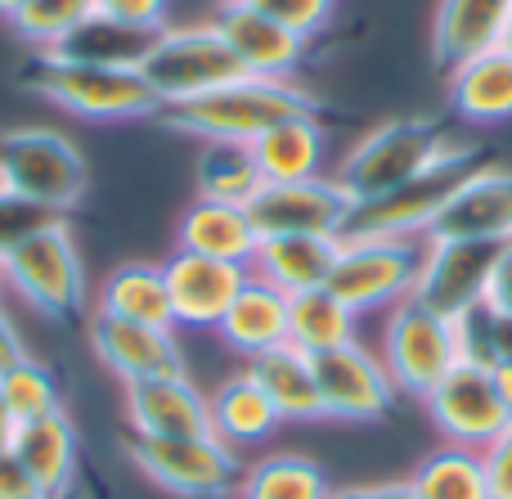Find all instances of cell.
I'll return each instance as SVG.
<instances>
[{
  "mask_svg": "<svg viewBox=\"0 0 512 499\" xmlns=\"http://www.w3.org/2000/svg\"><path fill=\"white\" fill-rule=\"evenodd\" d=\"M126 428L135 437H216L212 396L194 387L189 374L126 383Z\"/></svg>",
  "mask_w": 512,
  "mask_h": 499,
  "instance_id": "obj_17",
  "label": "cell"
},
{
  "mask_svg": "<svg viewBox=\"0 0 512 499\" xmlns=\"http://www.w3.org/2000/svg\"><path fill=\"white\" fill-rule=\"evenodd\" d=\"M450 104L472 126L512 122V50L508 45H495V50L450 68Z\"/></svg>",
  "mask_w": 512,
  "mask_h": 499,
  "instance_id": "obj_23",
  "label": "cell"
},
{
  "mask_svg": "<svg viewBox=\"0 0 512 499\" xmlns=\"http://www.w3.org/2000/svg\"><path fill=\"white\" fill-rule=\"evenodd\" d=\"M373 495H378V499H423L409 482H378V486H373Z\"/></svg>",
  "mask_w": 512,
  "mask_h": 499,
  "instance_id": "obj_45",
  "label": "cell"
},
{
  "mask_svg": "<svg viewBox=\"0 0 512 499\" xmlns=\"http://www.w3.org/2000/svg\"><path fill=\"white\" fill-rule=\"evenodd\" d=\"M23 5H27V0H0V18H14Z\"/></svg>",
  "mask_w": 512,
  "mask_h": 499,
  "instance_id": "obj_48",
  "label": "cell"
},
{
  "mask_svg": "<svg viewBox=\"0 0 512 499\" xmlns=\"http://www.w3.org/2000/svg\"><path fill=\"white\" fill-rule=\"evenodd\" d=\"M140 77L149 81V90L158 95V104H185L198 99L207 90L225 86V81L248 77L243 63L234 59L230 41L221 36L216 23H198V27H162L153 36L149 54L140 63Z\"/></svg>",
  "mask_w": 512,
  "mask_h": 499,
  "instance_id": "obj_5",
  "label": "cell"
},
{
  "mask_svg": "<svg viewBox=\"0 0 512 499\" xmlns=\"http://www.w3.org/2000/svg\"><path fill=\"white\" fill-rule=\"evenodd\" d=\"M50 221H54V212H45V207L27 203V198H18V194H0V257Z\"/></svg>",
  "mask_w": 512,
  "mask_h": 499,
  "instance_id": "obj_38",
  "label": "cell"
},
{
  "mask_svg": "<svg viewBox=\"0 0 512 499\" xmlns=\"http://www.w3.org/2000/svg\"><path fill=\"white\" fill-rule=\"evenodd\" d=\"M99 311L117 315V320L176 329L162 266H149V261H126V266H117L113 275L104 279V288H99Z\"/></svg>",
  "mask_w": 512,
  "mask_h": 499,
  "instance_id": "obj_31",
  "label": "cell"
},
{
  "mask_svg": "<svg viewBox=\"0 0 512 499\" xmlns=\"http://www.w3.org/2000/svg\"><path fill=\"white\" fill-rule=\"evenodd\" d=\"M248 149L270 185H288V180L324 176L328 135L319 126V113H310V117H288V122L270 126L265 135H256Z\"/></svg>",
  "mask_w": 512,
  "mask_h": 499,
  "instance_id": "obj_25",
  "label": "cell"
},
{
  "mask_svg": "<svg viewBox=\"0 0 512 499\" xmlns=\"http://www.w3.org/2000/svg\"><path fill=\"white\" fill-rule=\"evenodd\" d=\"M95 14H99V0H27L9 23H14V32L27 45H36V54H45Z\"/></svg>",
  "mask_w": 512,
  "mask_h": 499,
  "instance_id": "obj_35",
  "label": "cell"
},
{
  "mask_svg": "<svg viewBox=\"0 0 512 499\" xmlns=\"http://www.w3.org/2000/svg\"><path fill=\"white\" fill-rule=\"evenodd\" d=\"M248 266H230V261L203 257V252L176 248L162 261V279H167L171 297V320L176 329H216L239 288L248 284Z\"/></svg>",
  "mask_w": 512,
  "mask_h": 499,
  "instance_id": "obj_15",
  "label": "cell"
},
{
  "mask_svg": "<svg viewBox=\"0 0 512 499\" xmlns=\"http://www.w3.org/2000/svg\"><path fill=\"white\" fill-rule=\"evenodd\" d=\"M481 167V153L472 144H454L436 167H427L423 176L405 180L400 189L382 198H369L351 212L346 234H369V239H418L432 234L436 216L445 212V203L454 198V189Z\"/></svg>",
  "mask_w": 512,
  "mask_h": 499,
  "instance_id": "obj_7",
  "label": "cell"
},
{
  "mask_svg": "<svg viewBox=\"0 0 512 499\" xmlns=\"http://www.w3.org/2000/svg\"><path fill=\"white\" fill-rule=\"evenodd\" d=\"M248 374L261 383V392L274 401L283 423H319L324 414V396L315 383V360L306 351H297L292 342L265 351V356L248 360Z\"/></svg>",
  "mask_w": 512,
  "mask_h": 499,
  "instance_id": "obj_24",
  "label": "cell"
},
{
  "mask_svg": "<svg viewBox=\"0 0 512 499\" xmlns=\"http://www.w3.org/2000/svg\"><path fill=\"white\" fill-rule=\"evenodd\" d=\"M378 356L400 392L427 396L459 360V329H454V320H445V315L427 311L423 302L405 297L400 306H391Z\"/></svg>",
  "mask_w": 512,
  "mask_h": 499,
  "instance_id": "obj_10",
  "label": "cell"
},
{
  "mask_svg": "<svg viewBox=\"0 0 512 499\" xmlns=\"http://www.w3.org/2000/svg\"><path fill=\"white\" fill-rule=\"evenodd\" d=\"M153 36L158 32H144V27H131V23H117V18L95 14L45 54L68 59V63H95V68H140L144 54H149V45H153Z\"/></svg>",
  "mask_w": 512,
  "mask_h": 499,
  "instance_id": "obj_30",
  "label": "cell"
},
{
  "mask_svg": "<svg viewBox=\"0 0 512 499\" xmlns=\"http://www.w3.org/2000/svg\"><path fill=\"white\" fill-rule=\"evenodd\" d=\"M59 499H77V491H72V495H59Z\"/></svg>",
  "mask_w": 512,
  "mask_h": 499,
  "instance_id": "obj_50",
  "label": "cell"
},
{
  "mask_svg": "<svg viewBox=\"0 0 512 499\" xmlns=\"http://www.w3.org/2000/svg\"><path fill=\"white\" fill-rule=\"evenodd\" d=\"M490 374H495L499 401H504V405H508V414H512V360H504V365H490Z\"/></svg>",
  "mask_w": 512,
  "mask_h": 499,
  "instance_id": "obj_44",
  "label": "cell"
},
{
  "mask_svg": "<svg viewBox=\"0 0 512 499\" xmlns=\"http://www.w3.org/2000/svg\"><path fill=\"white\" fill-rule=\"evenodd\" d=\"M0 499H45L14 450H0Z\"/></svg>",
  "mask_w": 512,
  "mask_h": 499,
  "instance_id": "obj_42",
  "label": "cell"
},
{
  "mask_svg": "<svg viewBox=\"0 0 512 499\" xmlns=\"http://www.w3.org/2000/svg\"><path fill=\"white\" fill-rule=\"evenodd\" d=\"M0 293H5V275H0Z\"/></svg>",
  "mask_w": 512,
  "mask_h": 499,
  "instance_id": "obj_51",
  "label": "cell"
},
{
  "mask_svg": "<svg viewBox=\"0 0 512 499\" xmlns=\"http://www.w3.org/2000/svg\"><path fill=\"white\" fill-rule=\"evenodd\" d=\"M239 499H328V477L306 455H265L243 468Z\"/></svg>",
  "mask_w": 512,
  "mask_h": 499,
  "instance_id": "obj_33",
  "label": "cell"
},
{
  "mask_svg": "<svg viewBox=\"0 0 512 499\" xmlns=\"http://www.w3.org/2000/svg\"><path fill=\"white\" fill-rule=\"evenodd\" d=\"M216 333H221L225 347L248 360L283 347V342H288V293L265 284L261 275H248V284L239 288L230 311L221 315Z\"/></svg>",
  "mask_w": 512,
  "mask_h": 499,
  "instance_id": "obj_22",
  "label": "cell"
},
{
  "mask_svg": "<svg viewBox=\"0 0 512 499\" xmlns=\"http://www.w3.org/2000/svg\"><path fill=\"white\" fill-rule=\"evenodd\" d=\"M90 351L122 383L185 374V347H180L176 329H158V324H135V320H117V315L95 311V320H90Z\"/></svg>",
  "mask_w": 512,
  "mask_h": 499,
  "instance_id": "obj_16",
  "label": "cell"
},
{
  "mask_svg": "<svg viewBox=\"0 0 512 499\" xmlns=\"http://www.w3.org/2000/svg\"><path fill=\"white\" fill-rule=\"evenodd\" d=\"M288 342L306 356H324L346 342H360V315L328 288H306L288 297Z\"/></svg>",
  "mask_w": 512,
  "mask_h": 499,
  "instance_id": "obj_28",
  "label": "cell"
},
{
  "mask_svg": "<svg viewBox=\"0 0 512 499\" xmlns=\"http://www.w3.org/2000/svg\"><path fill=\"white\" fill-rule=\"evenodd\" d=\"M0 396H5L9 414H14L18 423H32V419H45V414L59 410V378L36 356H23L18 365H9L5 374H0Z\"/></svg>",
  "mask_w": 512,
  "mask_h": 499,
  "instance_id": "obj_36",
  "label": "cell"
},
{
  "mask_svg": "<svg viewBox=\"0 0 512 499\" xmlns=\"http://www.w3.org/2000/svg\"><path fill=\"white\" fill-rule=\"evenodd\" d=\"M490 243H450V239H427L423 243V266L414 279V302L427 311L445 315V320H463L468 311L486 306L490 266H495Z\"/></svg>",
  "mask_w": 512,
  "mask_h": 499,
  "instance_id": "obj_14",
  "label": "cell"
},
{
  "mask_svg": "<svg viewBox=\"0 0 512 499\" xmlns=\"http://www.w3.org/2000/svg\"><path fill=\"white\" fill-rule=\"evenodd\" d=\"M427 239H450V243H512V171L508 167H477L445 212L436 216Z\"/></svg>",
  "mask_w": 512,
  "mask_h": 499,
  "instance_id": "obj_18",
  "label": "cell"
},
{
  "mask_svg": "<svg viewBox=\"0 0 512 499\" xmlns=\"http://www.w3.org/2000/svg\"><path fill=\"white\" fill-rule=\"evenodd\" d=\"M14 432H18V419H14V414H9L5 396H0V450H9V446H14Z\"/></svg>",
  "mask_w": 512,
  "mask_h": 499,
  "instance_id": "obj_46",
  "label": "cell"
},
{
  "mask_svg": "<svg viewBox=\"0 0 512 499\" xmlns=\"http://www.w3.org/2000/svg\"><path fill=\"white\" fill-rule=\"evenodd\" d=\"M0 275L9 293H18L45 320H72L86 306V266L63 216L9 248L0 257Z\"/></svg>",
  "mask_w": 512,
  "mask_h": 499,
  "instance_id": "obj_4",
  "label": "cell"
},
{
  "mask_svg": "<svg viewBox=\"0 0 512 499\" xmlns=\"http://www.w3.org/2000/svg\"><path fill=\"white\" fill-rule=\"evenodd\" d=\"M481 464H486L490 499H512V428L481 450Z\"/></svg>",
  "mask_w": 512,
  "mask_h": 499,
  "instance_id": "obj_40",
  "label": "cell"
},
{
  "mask_svg": "<svg viewBox=\"0 0 512 499\" xmlns=\"http://www.w3.org/2000/svg\"><path fill=\"white\" fill-rule=\"evenodd\" d=\"M9 450L32 473V482L41 486L45 499L72 495V486H77V428H72V419L63 410L32 423H18Z\"/></svg>",
  "mask_w": 512,
  "mask_h": 499,
  "instance_id": "obj_21",
  "label": "cell"
},
{
  "mask_svg": "<svg viewBox=\"0 0 512 499\" xmlns=\"http://www.w3.org/2000/svg\"><path fill=\"white\" fill-rule=\"evenodd\" d=\"M99 14L117 18V23L144 27V32H162L171 14V0H99Z\"/></svg>",
  "mask_w": 512,
  "mask_h": 499,
  "instance_id": "obj_39",
  "label": "cell"
},
{
  "mask_svg": "<svg viewBox=\"0 0 512 499\" xmlns=\"http://www.w3.org/2000/svg\"><path fill=\"white\" fill-rule=\"evenodd\" d=\"M23 356H32V351H27V342H23V333L14 329V320H9L5 311H0V374H5L9 365H18Z\"/></svg>",
  "mask_w": 512,
  "mask_h": 499,
  "instance_id": "obj_43",
  "label": "cell"
},
{
  "mask_svg": "<svg viewBox=\"0 0 512 499\" xmlns=\"http://www.w3.org/2000/svg\"><path fill=\"white\" fill-rule=\"evenodd\" d=\"M180 248L252 270L256 248H261V234H256L248 207L198 198V203L185 212V221H180Z\"/></svg>",
  "mask_w": 512,
  "mask_h": 499,
  "instance_id": "obj_26",
  "label": "cell"
},
{
  "mask_svg": "<svg viewBox=\"0 0 512 499\" xmlns=\"http://www.w3.org/2000/svg\"><path fill=\"white\" fill-rule=\"evenodd\" d=\"M315 360V383L324 396V414L342 423H378L396 410L400 387L391 383L378 351L364 342H346L337 351H324Z\"/></svg>",
  "mask_w": 512,
  "mask_h": 499,
  "instance_id": "obj_13",
  "label": "cell"
},
{
  "mask_svg": "<svg viewBox=\"0 0 512 499\" xmlns=\"http://www.w3.org/2000/svg\"><path fill=\"white\" fill-rule=\"evenodd\" d=\"M504 45L512 50V14H508V27H504Z\"/></svg>",
  "mask_w": 512,
  "mask_h": 499,
  "instance_id": "obj_49",
  "label": "cell"
},
{
  "mask_svg": "<svg viewBox=\"0 0 512 499\" xmlns=\"http://www.w3.org/2000/svg\"><path fill=\"white\" fill-rule=\"evenodd\" d=\"M216 27L230 41L234 59L243 63L248 77H292L306 54V36L279 27L274 18H265L261 9L243 5V0H221Z\"/></svg>",
  "mask_w": 512,
  "mask_h": 499,
  "instance_id": "obj_19",
  "label": "cell"
},
{
  "mask_svg": "<svg viewBox=\"0 0 512 499\" xmlns=\"http://www.w3.org/2000/svg\"><path fill=\"white\" fill-rule=\"evenodd\" d=\"M23 86L81 122H135V117L162 113L158 95L140 77V68H95V63L36 54L32 68L23 72Z\"/></svg>",
  "mask_w": 512,
  "mask_h": 499,
  "instance_id": "obj_3",
  "label": "cell"
},
{
  "mask_svg": "<svg viewBox=\"0 0 512 499\" xmlns=\"http://www.w3.org/2000/svg\"><path fill=\"white\" fill-rule=\"evenodd\" d=\"M261 185H265V176L256 167L248 144H203V158H198V198L248 207Z\"/></svg>",
  "mask_w": 512,
  "mask_h": 499,
  "instance_id": "obj_34",
  "label": "cell"
},
{
  "mask_svg": "<svg viewBox=\"0 0 512 499\" xmlns=\"http://www.w3.org/2000/svg\"><path fill=\"white\" fill-rule=\"evenodd\" d=\"M279 410L274 401L261 392V383L243 369V374H230L221 387L212 392V432L225 441V446H256L265 441L274 428H279Z\"/></svg>",
  "mask_w": 512,
  "mask_h": 499,
  "instance_id": "obj_29",
  "label": "cell"
},
{
  "mask_svg": "<svg viewBox=\"0 0 512 499\" xmlns=\"http://www.w3.org/2000/svg\"><path fill=\"white\" fill-rule=\"evenodd\" d=\"M512 0H436L432 50L445 72L504 45Z\"/></svg>",
  "mask_w": 512,
  "mask_h": 499,
  "instance_id": "obj_20",
  "label": "cell"
},
{
  "mask_svg": "<svg viewBox=\"0 0 512 499\" xmlns=\"http://www.w3.org/2000/svg\"><path fill=\"white\" fill-rule=\"evenodd\" d=\"M423 266V248L414 239H369V234H342L337 261L328 270V293H337L355 315L391 311L414 297V279Z\"/></svg>",
  "mask_w": 512,
  "mask_h": 499,
  "instance_id": "obj_9",
  "label": "cell"
},
{
  "mask_svg": "<svg viewBox=\"0 0 512 499\" xmlns=\"http://www.w3.org/2000/svg\"><path fill=\"white\" fill-rule=\"evenodd\" d=\"M0 171L18 198L54 216L77 207L86 194V158L54 126H14L0 135Z\"/></svg>",
  "mask_w": 512,
  "mask_h": 499,
  "instance_id": "obj_8",
  "label": "cell"
},
{
  "mask_svg": "<svg viewBox=\"0 0 512 499\" xmlns=\"http://www.w3.org/2000/svg\"><path fill=\"white\" fill-rule=\"evenodd\" d=\"M328 499H378L373 486H342V491H328Z\"/></svg>",
  "mask_w": 512,
  "mask_h": 499,
  "instance_id": "obj_47",
  "label": "cell"
},
{
  "mask_svg": "<svg viewBox=\"0 0 512 499\" xmlns=\"http://www.w3.org/2000/svg\"><path fill=\"white\" fill-rule=\"evenodd\" d=\"M355 203L333 176L315 180H288V185H270L265 180L248 203V216L261 239H283V234H324V239H342L351 225Z\"/></svg>",
  "mask_w": 512,
  "mask_h": 499,
  "instance_id": "obj_12",
  "label": "cell"
},
{
  "mask_svg": "<svg viewBox=\"0 0 512 499\" xmlns=\"http://www.w3.org/2000/svg\"><path fill=\"white\" fill-rule=\"evenodd\" d=\"M486 306L495 315L512 320V243H499L495 266H490V288H486Z\"/></svg>",
  "mask_w": 512,
  "mask_h": 499,
  "instance_id": "obj_41",
  "label": "cell"
},
{
  "mask_svg": "<svg viewBox=\"0 0 512 499\" xmlns=\"http://www.w3.org/2000/svg\"><path fill=\"white\" fill-rule=\"evenodd\" d=\"M310 113H319L315 95L292 77H239L185 104H167L158 122L203 144H252L270 126Z\"/></svg>",
  "mask_w": 512,
  "mask_h": 499,
  "instance_id": "obj_1",
  "label": "cell"
},
{
  "mask_svg": "<svg viewBox=\"0 0 512 499\" xmlns=\"http://www.w3.org/2000/svg\"><path fill=\"white\" fill-rule=\"evenodd\" d=\"M432 423L441 428V437L450 446H468V450H486L495 437H504L512 428L508 405L499 401V387L490 365L477 360H454L450 374L423 396Z\"/></svg>",
  "mask_w": 512,
  "mask_h": 499,
  "instance_id": "obj_11",
  "label": "cell"
},
{
  "mask_svg": "<svg viewBox=\"0 0 512 499\" xmlns=\"http://www.w3.org/2000/svg\"><path fill=\"white\" fill-rule=\"evenodd\" d=\"M454 135L445 131V122L436 117H387L373 131H364L360 140L351 144V153L337 167V185L346 189L355 207L369 203V198H382L391 189H400L405 180L423 176L427 167L445 158L454 149Z\"/></svg>",
  "mask_w": 512,
  "mask_h": 499,
  "instance_id": "obj_2",
  "label": "cell"
},
{
  "mask_svg": "<svg viewBox=\"0 0 512 499\" xmlns=\"http://www.w3.org/2000/svg\"><path fill=\"white\" fill-rule=\"evenodd\" d=\"M409 486L423 499H490L481 450L450 446V441H445L441 450H432V455L414 468Z\"/></svg>",
  "mask_w": 512,
  "mask_h": 499,
  "instance_id": "obj_32",
  "label": "cell"
},
{
  "mask_svg": "<svg viewBox=\"0 0 512 499\" xmlns=\"http://www.w3.org/2000/svg\"><path fill=\"white\" fill-rule=\"evenodd\" d=\"M122 450L153 486L176 499H225L239 491L243 464L221 437H135L126 432Z\"/></svg>",
  "mask_w": 512,
  "mask_h": 499,
  "instance_id": "obj_6",
  "label": "cell"
},
{
  "mask_svg": "<svg viewBox=\"0 0 512 499\" xmlns=\"http://www.w3.org/2000/svg\"><path fill=\"white\" fill-rule=\"evenodd\" d=\"M342 239H324V234H283V239H261L252 261V275L274 284L279 293H306V288H324L328 270L337 261Z\"/></svg>",
  "mask_w": 512,
  "mask_h": 499,
  "instance_id": "obj_27",
  "label": "cell"
},
{
  "mask_svg": "<svg viewBox=\"0 0 512 499\" xmlns=\"http://www.w3.org/2000/svg\"><path fill=\"white\" fill-rule=\"evenodd\" d=\"M243 5L261 9L265 18H274L279 27L306 36V41L324 32L328 18H333V0H243Z\"/></svg>",
  "mask_w": 512,
  "mask_h": 499,
  "instance_id": "obj_37",
  "label": "cell"
}]
</instances>
